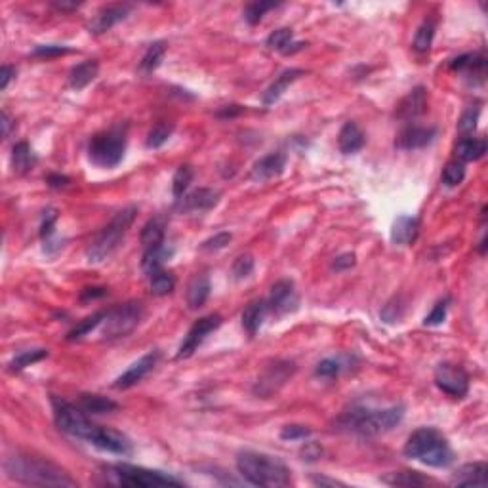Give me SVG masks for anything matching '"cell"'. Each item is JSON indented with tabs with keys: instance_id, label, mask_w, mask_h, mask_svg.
I'll use <instances>...</instances> for the list:
<instances>
[{
	"instance_id": "1",
	"label": "cell",
	"mask_w": 488,
	"mask_h": 488,
	"mask_svg": "<svg viewBox=\"0 0 488 488\" xmlns=\"http://www.w3.org/2000/svg\"><path fill=\"white\" fill-rule=\"evenodd\" d=\"M4 469L10 479L35 487H77L65 469L46 458L31 454L10 456L4 462Z\"/></svg>"
},
{
	"instance_id": "2",
	"label": "cell",
	"mask_w": 488,
	"mask_h": 488,
	"mask_svg": "<svg viewBox=\"0 0 488 488\" xmlns=\"http://www.w3.org/2000/svg\"><path fill=\"white\" fill-rule=\"evenodd\" d=\"M404 416L403 406L389 408H351L338 418V430L358 437H377L387 433L401 423Z\"/></svg>"
},
{
	"instance_id": "3",
	"label": "cell",
	"mask_w": 488,
	"mask_h": 488,
	"mask_svg": "<svg viewBox=\"0 0 488 488\" xmlns=\"http://www.w3.org/2000/svg\"><path fill=\"white\" fill-rule=\"evenodd\" d=\"M237 469L242 479L254 487L282 488L292 482L284 463L260 452H241L237 456Z\"/></svg>"
},
{
	"instance_id": "4",
	"label": "cell",
	"mask_w": 488,
	"mask_h": 488,
	"mask_svg": "<svg viewBox=\"0 0 488 488\" xmlns=\"http://www.w3.org/2000/svg\"><path fill=\"white\" fill-rule=\"evenodd\" d=\"M404 454L431 468H449L454 462V452L449 441L433 427L414 431L404 444Z\"/></svg>"
},
{
	"instance_id": "5",
	"label": "cell",
	"mask_w": 488,
	"mask_h": 488,
	"mask_svg": "<svg viewBox=\"0 0 488 488\" xmlns=\"http://www.w3.org/2000/svg\"><path fill=\"white\" fill-rule=\"evenodd\" d=\"M136 206H128V208H123L115 214V218L99 231L98 237L94 239V242L88 248L86 254H88L90 263H101L117 252L118 246L123 244L124 237L128 233V229L136 220Z\"/></svg>"
},
{
	"instance_id": "6",
	"label": "cell",
	"mask_w": 488,
	"mask_h": 488,
	"mask_svg": "<svg viewBox=\"0 0 488 488\" xmlns=\"http://www.w3.org/2000/svg\"><path fill=\"white\" fill-rule=\"evenodd\" d=\"M126 151V128L117 126L99 132L88 142V158L99 168H115L120 164Z\"/></svg>"
},
{
	"instance_id": "7",
	"label": "cell",
	"mask_w": 488,
	"mask_h": 488,
	"mask_svg": "<svg viewBox=\"0 0 488 488\" xmlns=\"http://www.w3.org/2000/svg\"><path fill=\"white\" fill-rule=\"evenodd\" d=\"M107 473L115 479L117 484L123 487H139V488H151V487H180L183 481L176 479V477L163 473V471H153V469L136 468V465H128V463H118V465H111L107 468Z\"/></svg>"
},
{
	"instance_id": "8",
	"label": "cell",
	"mask_w": 488,
	"mask_h": 488,
	"mask_svg": "<svg viewBox=\"0 0 488 488\" xmlns=\"http://www.w3.org/2000/svg\"><path fill=\"white\" fill-rule=\"evenodd\" d=\"M52 408L54 420H56V425H58L59 430L67 433V435H73L90 443L92 435L96 433L98 425L88 420L86 412L80 406L67 403L63 399L52 397Z\"/></svg>"
},
{
	"instance_id": "9",
	"label": "cell",
	"mask_w": 488,
	"mask_h": 488,
	"mask_svg": "<svg viewBox=\"0 0 488 488\" xmlns=\"http://www.w3.org/2000/svg\"><path fill=\"white\" fill-rule=\"evenodd\" d=\"M142 319H144V306L139 301H128L113 311H107L104 320V336L109 339L124 338L136 330Z\"/></svg>"
},
{
	"instance_id": "10",
	"label": "cell",
	"mask_w": 488,
	"mask_h": 488,
	"mask_svg": "<svg viewBox=\"0 0 488 488\" xmlns=\"http://www.w3.org/2000/svg\"><path fill=\"white\" fill-rule=\"evenodd\" d=\"M435 385L452 399H463L469 391V376L462 366L443 363L435 368Z\"/></svg>"
},
{
	"instance_id": "11",
	"label": "cell",
	"mask_w": 488,
	"mask_h": 488,
	"mask_svg": "<svg viewBox=\"0 0 488 488\" xmlns=\"http://www.w3.org/2000/svg\"><path fill=\"white\" fill-rule=\"evenodd\" d=\"M294 372H296V365H294V363L277 361L275 365L267 366L265 372H263L260 376V380L256 382L254 393L263 399L271 397L273 393H277V391L294 376Z\"/></svg>"
},
{
	"instance_id": "12",
	"label": "cell",
	"mask_w": 488,
	"mask_h": 488,
	"mask_svg": "<svg viewBox=\"0 0 488 488\" xmlns=\"http://www.w3.org/2000/svg\"><path fill=\"white\" fill-rule=\"evenodd\" d=\"M222 326V317L218 313H212V315H206L195 323V325L189 328L187 336L183 338L180 349H177V358H189L193 353L199 349V345L206 339V336L218 330Z\"/></svg>"
},
{
	"instance_id": "13",
	"label": "cell",
	"mask_w": 488,
	"mask_h": 488,
	"mask_svg": "<svg viewBox=\"0 0 488 488\" xmlns=\"http://www.w3.org/2000/svg\"><path fill=\"white\" fill-rule=\"evenodd\" d=\"M90 444H94L96 449L104 450V452H111L117 456H130L132 454V443L130 439L123 433H118L109 427H99L96 433L92 435Z\"/></svg>"
},
{
	"instance_id": "14",
	"label": "cell",
	"mask_w": 488,
	"mask_h": 488,
	"mask_svg": "<svg viewBox=\"0 0 488 488\" xmlns=\"http://www.w3.org/2000/svg\"><path fill=\"white\" fill-rule=\"evenodd\" d=\"M158 358H161V353L158 351H151L147 353V355H144V357L139 358V361H136L128 370L124 372L123 376L117 377V382L113 384V387H115V389H128L132 385L139 384V382L155 368Z\"/></svg>"
},
{
	"instance_id": "15",
	"label": "cell",
	"mask_w": 488,
	"mask_h": 488,
	"mask_svg": "<svg viewBox=\"0 0 488 488\" xmlns=\"http://www.w3.org/2000/svg\"><path fill=\"white\" fill-rule=\"evenodd\" d=\"M296 306H298V298H296L292 280L282 279L279 282H275L271 287V292H269L267 307L273 309L275 313H279V315H284V313L296 309Z\"/></svg>"
},
{
	"instance_id": "16",
	"label": "cell",
	"mask_w": 488,
	"mask_h": 488,
	"mask_svg": "<svg viewBox=\"0 0 488 488\" xmlns=\"http://www.w3.org/2000/svg\"><path fill=\"white\" fill-rule=\"evenodd\" d=\"M220 196L222 193L215 191V189H195L191 191L189 195H183L180 201H177V208L183 210V212H206V210H212L220 202Z\"/></svg>"
},
{
	"instance_id": "17",
	"label": "cell",
	"mask_w": 488,
	"mask_h": 488,
	"mask_svg": "<svg viewBox=\"0 0 488 488\" xmlns=\"http://www.w3.org/2000/svg\"><path fill=\"white\" fill-rule=\"evenodd\" d=\"M130 13V6L128 4H111V6L101 8L96 18L90 23V33L101 35L107 33L109 29L126 20V15Z\"/></svg>"
},
{
	"instance_id": "18",
	"label": "cell",
	"mask_w": 488,
	"mask_h": 488,
	"mask_svg": "<svg viewBox=\"0 0 488 488\" xmlns=\"http://www.w3.org/2000/svg\"><path fill=\"white\" fill-rule=\"evenodd\" d=\"M437 136L435 128H425V126H406L395 139V145L403 151L422 149L430 145Z\"/></svg>"
},
{
	"instance_id": "19",
	"label": "cell",
	"mask_w": 488,
	"mask_h": 488,
	"mask_svg": "<svg viewBox=\"0 0 488 488\" xmlns=\"http://www.w3.org/2000/svg\"><path fill=\"white\" fill-rule=\"evenodd\" d=\"M487 482L488 465L484 462L465 463L450 479V484L454 487H487Z\"/></svg>"
},
{
	"instance_id": "20",
	"label": "cell",
	"mask_w": 488,
	"mask_h": 488,
	"mask_svg": "<svg viewBox=\"0 0 488 488\" xmlns=\"http://www.w3.org/2000/svg\"><path fill=\"white\" fill-rule=\"evenodd\" d=\"M284 168H287V155L284 153H271L254 164L250 177L254 182H267V180L280 176Z\"/></svg>"
},
{
	"instance_id": "21",
	"label": "cell",
	"mask_w": 488,
	"mask_h": 488,
	"mask_svg": "<svg viewBox=\"0 0 488 488\" xmlns=\"http://www.w3.org/2000/svg\"><path fill=\"white\" fill-rule=\"evenodd\" d=\"M427 109V90L423 86H416L414 90L403 98V101L399 104L397 117L403 120H414L420 115H423Z\"/></svg>"
},
{
	"instance_id": "22",
	"label": "cell",
	"mask_w": 488,
	"mask_h": 488,
	"mask_svg": "<svg viewBox=\"0 0 488 488\" xmlns=\"http://www.w3.org/2000/svg\"><path fill=\"white\" fill-rule=\"evenodd\" d=\"M418 233H420L418 218L399 215L397 220L393 222V227H391V241L395 244H401V246H408V244L416 241Z\"/></svg>"
},
{
	"instance_id": "23",
	"label": "cell",
	"mask_w": 488,
	"mask_h": 488,
	"mask_svg": "<svg viewBox=\"0 0 488 488\" xmlns=\"http://www.w3.org/2000/svg\"><path fill=\"white\" fill-rule=\"evenodd\" d=\"M304 75H306L304 69H287V71L280 73L279 77L275 78L273 85L263 92V96H261L263 105H273L275 101H279L280 96L287 92L288 86L292 85V82H296V80H298L300 77H304Z\"/></svg>"
},
{
	"instance_id": "24",
	"label": "cell",
	"mask_w": 488,
	"mask_h": 488,
	"mask_svg": "<svg viewBox=\"0 0 488 488\" xmlns=\"http://www.w3.org/2000/svg\"><path fill=\"white\" fill-rule=\"evenodd\" d=\"M365 134L358 128L357 123L349 120V123H345L344 126H342L338 136V147L344 155H353V153L361 151L365 147Z\"/></svg>"
},
{
	"instance_id": "25",
	"label": "cell",
	"mask_w": 488,
	"mask_h": 488,
	"mask_svg": "<svg viewBox=\"0 0 488 488\" xmlns=\"http://www.w3.org/2000/svg\"><path fill=\"white\" fill-rule=\"evenodd\" d=\"M99 63L98 59H86L82 63H78L77 67H73L69 73V86L75 90H82L90 85L94 78L98 77Z\"/></svg>"
},
{
	"instance_id": "26",
	"label": "cell",
	"mask_w": 488,
	"mask_h": 488,
	"mask_svg": "<svg viewBox=\"0 0 488 488\" xmlns=\"http://www.w3.org/2000/svg\"><path fill=\"white\" fill-rule=\"evenodd\" d=\"M450 69L452 71L465 73L468 77H484V73H487V58L481 56V54H465V56L452 59Z\"/></svg>"
},
{
	"instance_id": "27",
	"label": "cell",
	"mask_w": 488,
	"mask_h": 488,
	"mask_svg": "<svg viewBox=\"0 0 488 488\" xmlns=\"http://www.w3.org/2000/svg\"><path fill=\"white\" fill-rule=\"evenodd\" d=\"M487 153V142L479 137H462L456 145V156L462 163H473L479 161Z\"/></svg>"
},
{
	"instance_id": "28",
	"label": "cell",
	"mask_w": 488,
	"mask_h": 488,
	"mask_svg": "<svg viewBox=\"0 0 488 488\" xmlns=\"http://www.w3.org/2000/svg\"><path fill=\"white\" fill-rule=\"evenodd\" d=\"M210 296V280L206 275H196L187 287V306L189 309H199L206 304Z\"/></svg>"
},
{
	"instance_id": "29",
	"label": "cell",
	"mask_w": 488,
	"mask_h": 488,
	"mask_svg": "<svg viewBox=\"0 0 488 488\" xmlns=\"http://www.w3.org/2000/svg\"><path fill=\"white\" fill-rule=\"evenodd\" d=\"M78 406L92 416H99V414H109L118 408V404L115 401L101 395H80L78 399Z\"/></svg>"
},
{
	"instance_id": "30",
	"label": "cell",
	"mask_w": 488,
	"mask_h": 488,
	"mask_svg": "<svg viewBox=\"0 0 488 488\" xmlns=\"http://www.w3.org/2000/svg\"><path fill=\"white\" fill-rule=\"evenodd\" d=\"M265 301H252V304L242 311V328L246 330L248 336H256V332L260 330L261 323L265 319Z\"/></svg>"
},
{
	"instance_id": "31",
	"label": "cell",
	"mask_w": 488,
	"mask_h": 488,
	"mask_svg": "<svg viewBox=\"0 0 488 488\" xmlns=\"http://www.w3.org/2000/svg\"><path fill=\"white\" fill-rule=\"evenodd\" d=\"M172 256V250L164 246V244H158V246L145 248L144 258H142V269L144 273L155 275L156 271H161L164 265V261L168 260Z\"/></svg>"
},
{
	"instance_id": "32",
	"label": "cell",
	"mask_w": 488,
	"mask_h": 488,
	"mask_svg": "<svg viewBox=\"0 0 488 488\" xmlns=\"http://www.w3.org/2000/svg\"><path fill=\"white\" fill-rule=\"evenodd\" d=\"M35 164H37V156H35L33 149L29 147V144L21 142V144L13 145L12 168L15 174H27V172H31Z\"/></svg>"
},
{
	"instance_id": "33",
	"label": "cell",
	"mask_w": 488,
	"mask_h": 488,
	"mask_svg": "<svg viewBox=\"0 0 488 488\" xmlns=\"http://www.w3.org/2000/svg\"><path fill=\"white\" fill-rule=\"evenodd\" d=\"M164 54H166V44H164L163 40L149 44V48L145 50L144 58H142V61H139V73L151 75V73L155 71L156 67L161 65Z\"/></svg>"
},
{
	"instance_id": "34",
	"label": "cell",
	"mask_w": 488,
	"mask_h": 488,
	"mask_svg": "<svg viewBox=\"0 0 488 488\" xmlns=\"http://www.w3.org/2000/svg\"><path fill=\"white\" fill-rule=\"evenodd\" d=\"M382 481L391 487H423L427 484L430 479L420 475L418 471H399V473H389V475L382 477Z\"/></svg>"
},
{
	"instance_id": "35",
	"label": "cell",
	"mask_w": 488,
	"mask_h": 488,
	"mask_svg": "<svg viewBox=\"0 0 488 488\" xmlns=\"http://www.w3.org/2000/svg\"><path fill=\"white\" fill-rule=\"evenodd\" d=\"M142 244L145 248L164 244V222L161 218H153L142 229Z\"/></svg>"
},
{
	"instance_id": "36",
	"label": "cell",
	"mask_w": 488,
	"mask_h": 488,
	"mask_svg": "<svg viewBox=\"0 0 488 488\" xmlns=\"http://www.w3.org/2000/svg\"><path fill=\"white\" fill-rule=\"evenodd\" d=\"M46 357H48V351H46V349H29V351H21L20 355H15V357L12 358V363L8 365V368H10V372H20Z\"/></svg>"
},
{
	"instance_id": "37",
	"label": "cell",
	"mask_w": 488,
	"mask_h": 488,
	"mask_svg": "<svg viewBox=\"0 0 488 488\" xmlns=\"http://www.w3.org/2000/svg\"><path fill=\"white\" fill-rule=\"evenodd\" d=\"M174 288H176V279L172 273L161 269L155 275H151V292L155 296H168L174 292Z\"/></svg>"
},
{
	"instance_id": "38",
	"label": "cell",
	"mask_w": 488,
	"mask_h": 488,
	"mask_svg": "<svg viewBox=\"0 0 488 488\" xmlns=\"http://www.w3.org/2000/svg\"><path fill=\"white\" fill-rule=\"evenodd\" d=\"M433 37H435V23L433 21H423L418 27L416 37H414V50L420 54L430 52L431 44H433Z\"/></svg>"
},
{
	"instance_id": "39",
	"label": "cell",
	"mask_w": 488,
	"mask_h": 488,
	"mask_svg": "<svg viewBox=\"0 0 488 488\" xmlns=\"http://www.w3.org/2000/svg\"><path fill=\"white\" fill-rule=\"evenodd\" d=\"M172 132H174V124H168V123H158L155 124L153 128L149 130V134H147V147L149 149H158V147H163L166 142H168V137L172 136Z\"/></svg>"
},
{
	"instance_id": "40",
	"label": "cell",
	"mask_w": 488,
	"mask_h": 488,
	"mask_svg": "<svg viewBox=\"0 0 488 488\" xmlns=\"http://www.w3.org/2000/svg\"><path fill=\"white\" fill-rule=\"evenodd\" d=\"M191 182H193V170L189 168V166H180L176 170L174 177H172V193L176 196V201H180L185 195V191L191 185Z\"/></svg>"
},
{
	"instance_id": "41",
	"label": "cell",
	"mask_w": 488,
	"mask_h": 488,
	"mask_svg": "<svg viewBox=\"0 0 488 488\" xmlns=\"http://www.w3.org/2000/svg\"><path fill=\"white\" fill-rule=\"evenodd\" d=\"M292 39H294L292 29L282 27V29H277V31H273V33L267 37L265 44H267V48H269V50L284 52L288 46L292 44Z\"/></svg>"
},
{
	"instance_id": "42",
	"label": "cell",
	"mask_w": 488,
	"mask_h": 488,
	"mask_svg": "<svg viewBox=\"0 0 488 488\" xmlns=\"http://www.w3.org/2000/svg\"><path fill=\"white\" fill-rule=\"evenodd\" d=\"M277 6H279L277 2H252V4H248V6L244 8V20H246L250 25H258V23L263 20V15H265L269 10H273V8Z\"/></svg>"
},
{
	"instance_id": "43",
	"label": "cell",
	"mask_w": 488,
	"mask_h": 488,
	"mask_svg": "<svg viewBox=\"0 0 488 488\" xmlns=\"http://www.w3.org/2000/svg\"><path fill=\"white\" fill-rule=\"evenodd\" d=\"M479 115H481V109L479 107H469L462 113V117L458 120V130L463 137H469L473 132L477 130V123H479Z\"/></svg>"
},
{
	"instance_id": "44",
	"label": "cell",
	"mask_w": 488,
	"mask_h": 488,
	"mask_svg": "<svg viewBox=\"0 0 488 488\" xmlns=\"http://www.w3.org/2000/svg\"><path fill=\"white\" fill-rule=\"evenodd\" d=\"M105 315H107V313H96L94 317L85 319L80 325L73 328L71 332H69V336H67V339H80L82 336H86V334H90L94 328H98V326L104 323Z\"/></svg>"
},
{
	"instance_id": "45",
	"label": "cell",
	"mask_w": 488,
	"mask_h": 488,
	"mask_svg": "<svg viewBox=\"0 0 488 488\" xmlns=\"http://www.w3.org/2000/svg\"><path fill=\"white\" fill-rule=\"evenodd\" d=\"M463 177H465V166H463V163H458V161L456 163H449L446 168L443 170V183L446 187L460 185L463 182Z\"/></svg>"
},
{
	"instance_id": "46",
	"label": "cell",
	"mask_w": 488,
	"mask_h": 488,
	"mask_svg": "<svg viewBox=\"0 0 488 488\" xmlns=\"http://www.w3.org/2000/svg\"><path fill=\"white\" fill-rule=\"evenodd\" d=\"M231 271H233V277L237 280L248 279V277L252 275V271H254V258H252L250 254L239 256V258L233 261Z\"/></svg>"
},
{
	"instance_id": "47",
	"label": "cell",
	"mask_w": 488,
	"mask_h": 488,
	"mask_svg": "<svg viewBox=\"0 0 488 488\" xmlns=\"http://www.w3.org/2000/svg\"><path fill=\"white\" fill-rule=\"evenodd\" d=\"M339 370H342L339 361H336V358H325L315 368V376L323 377V380H334V377H338Z\"/></svg>"
},
{
	"instance_id": "48",
	"label": "cell",
	"mask_w": 488,
	"mask_h": 488,
	"mask_svg": "<svg viewBox=\"0 0 488 488\" xmlns=\"http://www.w3.org/2000/svg\"><path fill=\"white\" fill-rule=\"evenodd\" d=\"M446 309H449V300H441L437 301L435 307H433V311L425 317V320H423V325L425 326H437V325H443L444 319H446Z\"/></svg>"
},
{
	"instance_id": "49",
	"label": "cell",
	"mask_w": 488,
	"mask_h": 488,
	"mask_svg": "<svg viewBox=\"0 0 488 488\" xmlns=\"http://www.w3.org/2000/svg\"><path fill=\"white\" fill-rule=\"evenodd\" d=\"M231 239H233V234L231 233H218L214 234V237H210L208 241L202 242V250L204 252H218V250H223V248L227 246L229 242H231Z\"/></svg>"
},
{
	"instance_id": "50",
	"label": "cell",
	"mask_w": 488,
	"mask_h": 488,
	"mask_svg": "<svg viewBox=\"0 0 488 488\" xmlns=\"http://www.w3.org/2000/svg\"><path fill=\"white\" fill-rule=\"evenodd\" d=\"M311 435V430L306 425H287L280 431V439L284 441H306Z\"/></svg>"
},
{
	"instance_id": "51",
	"label": "cell",
	"mask_w": 488,
	"mask_h": 488,
	"mask_svg": "<svg viewBox=\"0 0 488 488\" xmlns=\"http://www.w3.org/2000/svg\"><path fill=\"white\" fill-rule=\"evenodd\" d=\"M71 48L67 46H58V44H46V46H37L33 50L35 56L39 58H56V56H63V54H71Z\"/></svg>"
},
{
	"instance_id": "52",
	"label": "cell",
	"mask_w": 488,
	"mask_h": 488,
	"mask_svg": "<svg viewBox=\"0 0 488 488\" xmlns=\"http://www.w3.org/2000/svg\"><path fill=\"white\" fill-rule=\"evenodd\" d=\"M56 220H58V214L56 210H46L42 214V225H40V237L48 241L54 233V225H56Z\"/></svg>"
},
{
	"instance_id": "53",
	"label": "cell",
	"mask_w": 488,
	"mask_h": 488,
	"mask_svg": "<svg viewBox=\"0 0 488 488\" xmlns=\"http://www.w3.org/2000/svg\"><path fill=\"white\" fill-rule=\"evenodd\" d=\"M355 263H357L355 254H349V252H347V254L338 256V258L332 261V269H336V271H347V269H351Z\"/></svg>"
},
{
	"instance_id": "54",
	"label": "cell",
	"mask_w": 488,
	"mask_h": 488,
	"mask_svg": "<svg viewBox=\"0 0 488 488\" xmlns=\"http://www.w3.org/2000/svg\"><path fill=\"white\" fill-rule=\"evenodd\" d=\"M301 456L306 462H317L323 456V449L317 443H306V446L301 449Z\"/></svg>"
},
{
	"instance_id": "55",
	"label": "cell",
	"mask_w": 488,
	"mask_h": 488,
	"mask_svg": "<svg viewBox=\"0 0 488 488\" xmlns=\"http://www.w3.org/2000/svg\"><path fill=\"white\" fill-rule=\"evenodd\" d=\"M15 77V69L10 65H4L2 69H0V90H6L8 85H10V80Z\"/></svg>"
},
{
	"instance_id": "56",
	"label": "cell",
	"mask_w": 488,
	"mask_h": 488,
	"mask_svg": "<svg viewBox=\"0 0 488 488\" xmlns=\"http://www.w3.org/2000/svg\"><path fill=\"white\" fill-rule=\"evenodd\" d=\"M105 294H107L105 288H86L85 292L80 294V300L82 301L94 300V298H101V296H105Z\"/></svg>"
},
{
	"instance_id": "57",
	"label": "cell",
	"mask_w": 488,
	"mask_h": 488,
	"mask_svg": "<svg viewBox=\"0 0 488 488\" xmlns=\"http://www.w3.org/2000/svg\"><path fill=\"white\" fill-rule=\"evenodd\" d=\"M46 183H48V185H50V187H54V189H61V187H65L67 183H69V177L59 176V174H52V176H48Z\"/></svg>"
},
{
	"instance_id": "58",
	"label": "cell",
	"mask_w": 488,
	"mask_h": 488,
	"mask_svg": "<svg viewBox=\"0 0 488 488\" xmlns=\"http://www.w3.org/2000/svg\"><path fill=\"white\" fill-rule=\"evenodd\" d=\"M239 113H242L241 105H227V107H223L222 111H218V117L220 118H233V117H237Z\"/></svg>"
},
{
	"instance_id": "59",
	"label": "cell",
	"mask_w": 488,
	"mask_h": 488,
	"mask_svg": "<svg viewBox=\"0 0 488 488\" xmlns=\"http://www.w3.org/2000/svg\"><path fill=\"white\" fill-rule=\"evenodd\" d=\"M313 482L315 484H320V487H325V484H330V487H344V482H339V481H332V479H325V477H315L313 479Z\"/></svg>"
},
{
	"instance_id": "60",
	"label": "cell",
	"mask_w": 488,
	"mask_h": 488,
	"mask_svg": "<svg viewBox=\"0 0 488 488\" xmlns=\"http://www.w3.org/2000/svg\"><path fill=\"white\" fill-rule=\"evenodd\" d=\"M10 128H12V120L8 117V113H2V136L8 137L10 136Z\"/></svg>"
},
{
	"instance_id": "61",
	"label": "cell",
	"mask_w": 488,
	"mask_h": 488,
	"mask_svg": "<svg viewBox=\"0 0 488 488\" xmlns=\"http://www.w3.org/2000/svg\"><path fill=\"white\" fill-rule=\"evenodd\" d=\"M307 44H304V42H292V44L288 46L287 50H284V56H290V54H294V52H300V50H304Z\"/></svg>"
},
{
	"instance_id": "62",
	"label": "cell",
	"mask_w": 488,
	"mask_h": 488,
	"mask_svg": "<svg viewBox=\"0 0 488 488\" xmlns=\"http://www.w3.org/2000/svg\"><path fill=\"white\" fill-rule=\"evenodd\" d=\"M54 6L59 8V10H77V8L80 6V4H67V2H56Z\"/></svg>"
}]
</instances>
